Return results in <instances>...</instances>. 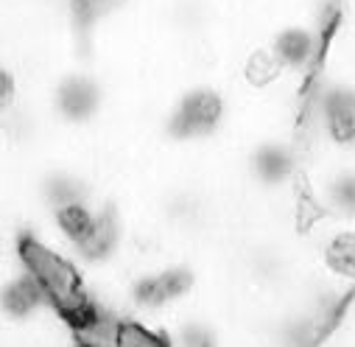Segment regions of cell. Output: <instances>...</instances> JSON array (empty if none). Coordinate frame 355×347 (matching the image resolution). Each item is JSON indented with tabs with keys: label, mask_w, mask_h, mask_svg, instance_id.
<instances>
[{
	"label": "cell",
	"mask_w": 355,
	"mask_h": 347,
	"mask_svg": "<svg viewBox=\"0 0 355 347\" xmlns=\"http://www.w3.org/2000/svg\"><path fill=\"white\" fill-rule=\"evenodd\" d=\"M327 37L330 28L319 17H291L272 26V31L266 34V45L283 65L286 76L294 84L305 87L324 65Z\"/></svg>",
	"instance_id": "cell-3"
},
{
	"label": "cell",
	"mask_w": 355,
	"mask_h": 347,
	"mask_svg": "<svg viewBox=\"0 0 355 347\" xmlns=\"http://www.w3.org/2000/svg\"><path fill=\"white\" fill-rule=\"evenodd\" d=\"M17 260L40 283V289L45 291L51 305L73 328L84 325L98 311V300H96L90 278L84 275L78 260L59 244L37 238V235H26L17 244Z\"/></svg>",
	"instance_id": "cell-1"
},
{
	"label": "cell",
	"mask_w": 355,
	"mask_h": 347,
	"mask_svg": "<svg viewBox=\"0 0 355 347\" xmlns=\"http://www.w3.org/2000/svg\"><path fill=\"white\" fill-rule=\"evenodd\" d=\"M327 347H338V344H333V341H327Z\"/></svg>",
	"instance_id": "cell-7"
},
{
	"label": "cell",
	"mask_w": 355,
	"mask_h": 347,
	"mask_svg": "<svg viewBox=\"0 0 355 347\" xmlns=\"http://www.w3.org/2000/svg\"><path fill=\"white\" fill-rule=\"evenodd\" d=\"M112 347H171V341H168L162 328H154L148 322L123 316L115 328Z\"/></svg>",
	"instance_id": "cell-5"
},
{
	"label": "cell",
	"mask_w": 355,
	"mask_h": 347,
	"mask_svg": "<svg viewBox=\"0 0 355 347\" xmlns=\"http://www.w3.org/2000/svg\"><path fill=\"white\" fill-rule=\"evenodd\" d=\"M305 255L311 264L341 286H355V221L319 219L305 235Z\"/></svg>",
	"instance_id": "cell-4"
},
{
	"label": "cell",
	"mask_w": 355,
	"mask_h": 347,
	"mask_svg": "<svg viewBox=\"0 0 355 347\" xmlns=\"http://www.w3.org/2000/svg\"><path fill=\"white\" fill-rule=\"evenodd\" d=\"M129 0H67V9L81 31H90L107 17L118 15Z\"/></svg>",
	"instance_id": "cell-6"
},
{
	"label": "cell",
	"mask_w": 355,
	"mask_h": 347,
	"mask_svg": "<svg viewBox=\"0 0 355 347\" xmlns=\"http://www.w3.org/2000/svg\"><path fill=\"white\" fill-rule=\"evenodd\" d=\"M110 87L107 81L90 67H70L56 76L48 90V115L56 126L90 135L98 129L110 115Z\"/></svg>",
	"instance_id": "cell-2"
}]
</instances>
